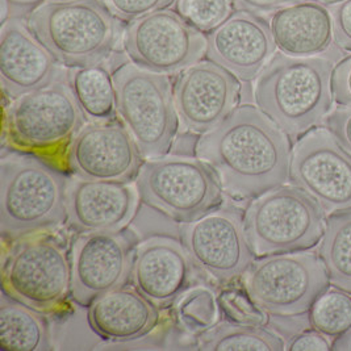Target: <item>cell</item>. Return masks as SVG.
Segmentation results:
<instances>
[{
    "mask_svg": "<svg viewBox=\"0 0 351 351\" xmlns=\"http://www.w3.org/2000/svg\"><path fill=\"white\" fill-rule=\"evenodd\" d=\"M324 124L338 143L351 154V107H337L328 113Z\"/></svg>",
    "mask_w": 351,
    "mask_h": 351,
    "instance_id": "33",
    "label": "cell"
},
{
    "mask_svg": "<svg viewBox=\"0 0 351 351\" xmlns=\"http://www.w3.org/2000/svg\"><path fill=\"white\" fill-rule=\"evenodd\" d=\"M112 80L117 116L143 157L152 160L166 156L179 128L170 78L136 64H125L112 74Z\"/></svg>",
    "mask_w": 351,
    "mask_h": 351,
    "instance_id": "5",
    "label": "cell"
},
{
    "mask_svg": "<svg viewBox=\"0 0 351 351\" xmlns=\"http://www.w3.org/2000/svg\"><path fill=\"white\" fill-rule=\"evenodd\" d=\"M121 21H134L170 5L174 0H101Z\"/></svg>",
    "mask_w": 351,
    "mask_h": 351,
    "instance_id": "31",
    "label": "cell"
},
{
    "mask_svg": "<svg viewBox=\"0 0 351 351\" xmlns=\"http://www.w3.org/2000/svg\"><path fill=\"white\" fill-rule=\"evenodd\" d=\"M1 8H0V23L1 25L7 23L11 19V4H14L11 0H0Z\"/></svg>",
    "mask_w": 351,
    "mask_h": 351,
    "instance_id": "38",
    "label": "cell"
},
{
    "mask_svg": "<svg viewBox=\"0 0 351 351\" xmlns=\"http://www.w3.org/2000/svg\"><path fill=\"white\" fill-rule=\"evenodd\" d=\"M333 69L325 57L275 54L256 78V107L288 137L300 138L332 111Z\"/></svg>",
    "mask_w": 351,
    "mask_h": 351,
    "instance_id": "2",
    "label": "cell"
},
{
    "mask_svg": "<svg viewBox=\"0 0 351 351\" xmlns=\"http://www.w3.org/2000/svg\"><path fill=\"white\" fill-rule=\"evenodd\" d=\"M330 14L335 45L351 53V0H342L330 5Z\"/></svg>",
    "mask_w": 351,
    "mask_h": 351,
    "instance_id": "32",
    "label": "cell"
},
{
    "mask_svg": "<svg viewBox=\"0 0 351 351\" xmlns=\"http://www.w3.org/2000/svg\"><path fill=\"white\" fill-rule=\"evenodd\" d=\"M48 3H64V1H71V0H44Z\"/></svg>",
    "mask_w": 351,
    "mask_h": 351,
    "instance_id": "41",
    "label": "cell"
},
{
    "mask_svg": "<svg viewBox=\"0 0 351 351\" xmlns=\"http://www.w3.org/2000/svg\"><path fill=\"white\" fill-rule=\"evenodd\" d=\"M29 306L3 295L0 299V346L3 350H48V330Z\"/></svg>",
    "mask_w": 351,
    "mask_h": 351,
    "instance_id": "23",
    "label": "cell"
},
{
    "mask_svg": "<svg viewBox=\"0 0 351 351\" xmlns=\"http://www.w3.org/2000/svg\"><path fill=\"white\" fill-rule=\"evenodd\" d=\"M292 147L287 134L258 107H237L196 145L225 193L256 199L289 179Z\"/></svg>",
    "mask_w": 351,
    "mask_h": 351,
    "instance_id": "1",
    "label": "cell"
},
{
    "mask_svg": "<svg viewBox=\"0 0 351 351\" xmlns=\"http://www.w3.org/2000/svg\"><path fill=\"white\" fill-rule=\"evenodd\" d=\"M220 311L228 321L245 326H263L266 312L256 305L249 293L240 288H226L217 296Z\"/></svg>",
    "mask_w": 351,
    "mask_h": 351,
    "instance_id": "30",
    "label": "cell"
},
{
    "mask_svg": "<svg viewBox=\"0 0 351 351\" xmlns=\"http://www.w3.org/2000/svg\"><path fill=\"white\" fill-rule=\"evenodd\" d=\"M176 8L192 27L210 32L232 15V0H176Z\"/></svg>",
    "mask_w": 351,
    "mask_h": 351,
    "instance_id": "29",
    "label": "cell"
},
{
    "mask_svg": "<svg viewBox=\"0 0 351 351\" xmlns=\"http://www.w3.org/2000/svg\"><path fill=\"white\" fill-rule=\"evenodd\" d=\"M140 193L129 182L67 180L66 213L69 225L80 233L123 230L136 215Z\"/></svg>",
    "mask_w": 351,
    "mask_h": 351,
    "instance_id": "17",
    "label": "cell"
},
{
    "mask_svg": "<svg viewBox=\"0 0 351 351\" xmlns=\"http://www.w3.org/2000/svg\"><path fill=\"white\" fill-rule=\"evenodd\" d=\"M332 348L330 338L315 329L295 335L286 346V350H332Z\"/></svg>",
    "mask_w": 351,
    "mask_h": 351,
    "instance_id": "36",
    "label": "cell"
},
{
    "mask_svg": "<svg viewBox=\"0 0 351 351\" xmlns=\"http://www.w3.org/2000/svg\"><path fill=\"white\" fill-rule=\"evenodd\" d=\"M60 62L20 19L11 17L0 29V80L3 93L17 99L43 88L66 74Z\"/></svg>",
    "mask_w": 351,
    "mask_h": 351,
    "instance_id": "19",
    "label": "cell"
},
{
    "mask_svg": "<svg viewBox=\"0 0 351 351\" xmlns=\"http://www.w3.org/2000/svg\"><path fill=\"white\" fill-rule=\"evenodd\" d=\"M137 239L132 232L82 233L71 246V299L88 306L124 287L132 276Z\"/></svg>",
    "mask_w": 351,
    "mask_h": 351,
    "instance_id": "13",
    "label": "cell"
},
{
    "mask_svg": "<svg viewBox=\"0 0 351 351\" xmlns=\"http://www.w3.org/2000/svg\"><path fill=\"white\" fill-rule=\"evenodd\" d=\"M130 278L133 287L150 303L166 308L191 288L195 263L183 243L152 237L137 246Z\"/></svg>",
    "mask_w": 351,
    "mask_h": 351,
    "instance_id": "20",
    "label": "cell"
},
{
    "mask_svg": "<svg viewBox=\"0 0 351 351\" xmlns=\"http://www.w3.org/2000/svg\"><path fill=\"white\" fill-rule=\"evenodd\" d=\"M101 0L43 3L27 24L54 58L67 67L103 64L124 34V28Z\"/></svg>",
    "mask_w": 351,
    "mask_h": 351,
    "instance_id": "4",
    "label": "cell"
},
{
    "mask_svg": "<svg viewBox=\"0 0 351 351\" xmlns=\"http://www.w3.org/2000/svg\"><path fill=\"white\" fill-rule=\"evenodd\" d=\"M200 350H286L283 339L263 326L221 322L200 333Z\"/></svg>",
    "mask_w": 351,
    "mask_h": 351,
    "instance_id": "26",
    "label": "cell"
},
{
    "mask_svg": "<svg viewBox=\"0 0 351 351\" xmlns=\"http://www.w3.org/2000/svg\"><path fill=\"white\" fill-rule=\"evenodd\" d=\"M66 80L88 121L113 120L116 90L108 71L100 66L70 67Z\"/></svg>",
    "mask_w": 351,
    "mask_h": 351,
    "instance_id": "25",
    "label": "cell"
},
{
    "mask_svg": "<svg viewBox=\"0 0 351 351\" xmlns=\"http://www.w3.org/2000/svg\"><path fill=\"white\" fill-rule=\"evenodd\" d=\"M136 186L145 204L179 223H192L223 204V186L200 158L162 156L147 160Z\"/></svg>",
    "mask_w": 351,
    "mask_h": 351,
    "instance_id": "8",
    "label": "cell"
},
{
    "mask_svg": "<svg viewBox=\"0 0 351 351\" xmlns=\"http://www.w3.org/2000/svg\"><path fill=\"white\" fill-rule=\"evenodd\" d=\"M302 1L305 0H232V5L237 11H245L262 17L271 15L282 8Z\"/></svg>",
    "mask_w": 351,
    "mask_h": 351,
    "instance_id": "35",
    "label": "cell"
},
{
    "mask_svg": "<svg viewBox=\"0 0 351 351\" xmlns=\"http://www.w3.org/2000/svg\"><path fill=\"white\" fill-rule=\"evenodd\" d=\"M123 44L133 64L166 75L200 62L208 48L204 33L165 8L130 21Z\"/></svg>",
    "mask_w": 351,
    "mask_h": 351,
    "instance_id": "11",
    "label": "cell"
},
{
    "mask_svg": "<svg viewBox=\"0 0 351 351\" xmlns=\"http://www.w3.org/2000/svg\"><path fill=\"white\" fill-rule=\"evenodd\" d=\"M11 1L17 5H32V4L38 3L40 0H11Z\"/></svg>",
    "mask_w": 351,
    "mask_h": 351,
    "instance_id": "39",
    "label": "cell"
},
{
    "mask_svg": "<svg viewBox=\"0 0 351 351\" xmlns=\"http://www.w3.org/2000/svg\"><path fill=\"white\" fill-rule=\"evenodd\" d=\"M289 180L325 215L351 208V154L326 128L303 134L292 149Z\"/></svg>",
    "mask_w": 351,
    "mask_h": 351,
    "instance_id": "12",
    "label": "cell"
},
{
    "mask_svg": "<svg viewBox=\"0 0 351 351\" xmlns=\"http://www.w3.org/2000/svg\"><path fill=\"white\" fill-rule=\"evenodd\" d=\"M332 91L338 106L351 107V56L335 64L332 74Z\"/></svg>",
    "mask_w": 351,
    "mask_h": 351,
    "instance_id": "34",
    "label": "cell"
},
{
    "mask_svg": "<svg viewBox=\"0 0 351 351\" xmlns=\"http://www.w3.org/2000/svg\"><path fill=\"white\" fill-rule=\"evenodd\" d=\"M269 24L275 47L291 57H316L335 41L330 10L315 0L276 11Z\"/></svg>",
    "mask_w": 351,
    "mask_h": 351,
    "instance_id": "22",
    "label": "cell"
},
{
    "mask_svg": "<svg viewBox=\"0 0 351 351\" xmlns=\"http://www.w3.org/2000/svg\"><path fill=\"white\" fill-rule=\"evenodd\" d=\"M67 178L34 154L0 160V233L16 240L47 232L67 219Z\"/></svg>",
    "mask_w": 351,
    "mask_h": 351,
    "instance_id": "3",
    "label": "cell"
},
{
    "mask_svg": "<svg viewBox=\"0 0 351 351\" xmlns=\"http://www.w3.org/2000/svg\"><path fill=\"white\" fill-rule=\"evenodd\" d=\"M86 120L67 80H58L14 99L4 128L12 147L47 153L71 143Z\"/></svg>",
    "mask_w": 351,
    "mask_h": 351,
    "instance_id": "10",
    "label": "cell"
},
{
    "mask_svg": "<svg viewBox=\"0 0 351 351\" xmlns=\"http://www.w3.org/2000/svg\"><path fill=\"white\" fill-rule=\"evenodd\" d=\"M143 154L125 127L117 121H90L69 146L67 163L84 179L130 182L137 178Z\"/></svg>",
    "mask_w": 351,
    "mask_h": 351,
    "instance_id": "16",
    "label": "cell"
},
{
    "mask_svg": "<svg viewBox=\"0 0 351 351\" xmlns=\"http://www.w3.org/2000/svg\"><path fill=\"white\" fill-rule=\"evenodd\" d=\"M192 262L217 282H232L256 261L237 210H215L180 228Z\"/></svg>",
    "mask_w": 351,
    "mask_h": 351,
    "instance_id": "14",
    "label": "cell"
},
{
    "mask_svg": "<svg viewBox=\"0 0 351 351\" xmlns=\"http://www.w3.org/2000/svg\"><path fill=\"white\" fill-rule=\"evenodd\" d=\"M319 256L330 286L351 295V208L328 215Z\"/></svg>",
    "mask_w": 351,
    "mask_h": 351,
    "instance_id": "24",
    "label": "cell"
},
{
    "mask_svg": "<svg viewBox=\"0 0 351 351\" xmlns=\"http://www.w3.org/2000/svg\"><path fill=\"white\" fill-rule=\"evenodd\" d=\"M1 288L38 313L62 311L71 296V261L64 241L43 233L23 237L3 261Z\"/></svg>",
    "mask_w": 351,
    "mask_h": 351,
    "instance_id": "7",
    "label": "cell"
},
{
    "mask_svg": "<svg viewBox=\"0 0 351 351\" xmlns=\"http://www.w3.org/2000/svg\"><path fill=\"white\" fill-rule=\"evenodd\" d=\"M319 1L322 3V4H325V5H333V4H337V3H339L342 0H319Z\"/></svg>",
    "mask_w": 351,
    "mask_h": 351,
    "instance_id": "40",
    "label": "cell"
},
{
    "mask_svg": "<svg viewBox=\"0 0 351 351\" xmlns=\"http://www.w3.org/2000/svg\"><path fill=\"white\" fill-rule=\"evenodd\" d=\"M242 278L262 311L286 317L309 312L330 285L319 256L306 250L261 256Z\"/></svg>",
    "mask_w": 351,
    "mask_h": 351,
    "instance_id": "9",
    "label": "cell"
},
{
    "mask_svg": "<svg viewBox=\"0 0 351 351\" xmlns=\"http://www.w3.org/2000/svg\"><path fill=\"white\" fill-rule=\"evenodd\" d=\"M237 77L213 61H200L180 73L174 101L180 127L204 134L216 128L240 101Z\"/></svg>",
    "mask_w": 351,
    "mask_h": 351,
    "instance_id": "15",
    "label": "cell"
},
{
    "mask_svg": "<svg viewBox=\"0 0 351 351\" xmlns=\"http://www.w3.org/2000/svg\"><path fill=\"white\" fill-rule=\"evenodd\" d=\"M87 319L91 330L104 341L130 342L149 335L158 322L157 306L136 288L121 287L90 304Z\"/></svg>",
    "mask_w": 351,
    "mask_h": 351,
    "instance_id": "21",
    "label": "cell"
},
{
    "mask_svg": "<svg viewBox=\"0 0 351 351\" xmlns=\"http://www.w3.org/2000/svg\"><path fill=\"white\" fill-rule=\"evenodd\" d=\"M208 58L243 82L256 80L275 56L270 24L237 11L207 37Z\"/></svg>",
    "mask_w": 351,
    "mask_h": 351,
    "instance_id": "18",
    "label": "cell"
},
{
    "mask_svg": "<svg viewBox=\"0 0 351 351\" xmlns=\"http://www.w3.org/2000/svg\"><path fill=\"white\" fill-rule=\"evenodd\" d=\"M176 317L190 333H204L213 328L220 317L217 296L210 288H189L176 302Z\"/></svg>",
    "mask_w": 351,
    "mask_h": 351,
    "instance_id": "27",
    "label": "cell"
},
{
    "mask_svg": "<svg viewBox=\"0 0 351 351\" xmlns=\"http://www.w3.org/2000/svg\"><path fill=\"white\" fill-rule=\"evenodd\" d=\"M311 324L319 333L337 339L351 329V295L328 288L311 309Z\"/></svg>",
    "mask_w": 351,
    "mask_h": 351,
    "instance_id": "28",
    "label": "cell"
},
{
    "mask_svg": "<svg viewBox=\"0 0 351 351\" xmlns=\"http://www.w3.org/2000/svg\"><path fill=\"white\" fill-rule=\"evenodd\" d=\"M325 212L295 184H282L256 197L245 212L243 225L256 256L305 252L325 232Z\"/></svg>",
    "mask_w": 351,
    "mask_h": 351,
    "instance_id": "6",
    "label": "cell"
},
{
    "mask_svg": "<svg viewBox=\"0 0 351 351\" xmlns=\"http://www.w3.org/2000/svg\"><path fill=\"white\" fill-rule=\"evenodd\" d=\"M332 350H351V329L341 337H338L333 342Z\"/></svg>",
    "mask_w": 351,
    "mask_h": 351,
    "instance_id": "37",
    "label": "cell"
}]
</instances>
